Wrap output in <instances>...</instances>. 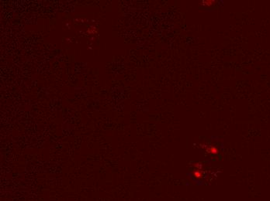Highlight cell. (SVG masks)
I'll return each instance as SVG.
<instances>
[{"label":"cell","mask_w":270,"mask_h":201,"mask_svg":"<svg viewBox=\"0 0 270 201\" xmlns=\"http://www.w3.org/2000/svg\"><path fill=\"white\" fill-rule=\"evenodd\" d=\"M205 176V172L202 170H194L192 172V177L196 180H200Z\"/></svg>","instance_id":"1"},{"label":"cell","mask_w":270,"mask_h":201,"mask_svg":"<svg viewBox=\"0 0 270 201\" xmlns=\"http://www.w3.org/2000/svg\"><path fill=\"white\" fill-rule=\"evenodd\" d=\"M201 146L203 148H205L206 152H208L209 154H212V155H217L219 152L218 148L216 146H206V145H202Z\"/></svg>","instance_id":"2"},{"label":"cell","mask_w":270,"mask_h":201,"mask_svg":"<svg viewBox=\"0 0 270 201\" xmlns=\"http://www.w3.org/2000/svg\"><path fill=\"white\" fill-rule=\"evenodd\" d=\"M192 166L195 168V170H202L204 168V163L202 162H194L192 163Z\"/></svg>","instance_id":"3"},{"label":"cell","mask_w":270,"mask_h":201,"mask_svg":"<svg viewBox=\"0 0 270 201\" xmlns=\"http://www.w3.org/2000/svg\"><path fill=\"white\" fill-rule=\"evenodd\" d=\"M214 2L215 1H213V0H204V1L201 2L200 5L203 6H207V7H209V6H211L212 5H213Z\"/></svg>","instance_id":"4"}]
</instances>
